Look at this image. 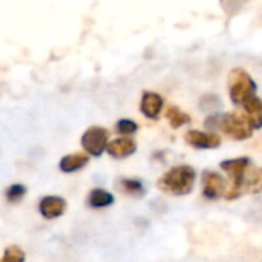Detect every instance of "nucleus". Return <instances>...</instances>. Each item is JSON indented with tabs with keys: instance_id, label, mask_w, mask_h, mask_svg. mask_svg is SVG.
<instances>
[{
	"instance_id": "nucleus-1",
	"label": "nucleus",
	"mask_w": 262,
	"mask_h": 262,
	"mask_svg": "<svg viewBox=\"0 0 262 262\" xmlns=\"http://www.w3.org/2000/svg\"><path fill=\"white\" fill-rule=\"evenodd\" d=\"M221 169L226 170L232 178V187L226 195L227 200H235L241 196L244 192L259 187V169H256L249 158H235L223 161Z\"/></svg>"
},
{
	"instance_id": "nucleus-2",
	"label": "nucleus",
	"mask_w": 262,
	"mask_h": 262,
	"mask_svg": "<svg viewBox=\"0 0 262 262\" xmlns=\"http://www.w3.org/2000/svg\"><path fill=\"white\" fill-rule=\"evenodd\" d=\"M195 178L196 173L190 166H177L158 180V189L173 196L187 195L195 186Z\"/></svg>"
},
{
	"instance_id": "nucleus-3",
	"label": "nucleus",
	"mask_w": 262,
	"mask_h": 262,
	"mask_svg": "<svg viewBox=\"0 0 262 262\" xmlns=\"http://www.w3.org/2000/svg\"><path fill=\"white\" fill-rule=\"evenodd\" d=\"M229 91H230L232 101L236 104H243V101L246 98L255 95L256 86L246 71L235 69V71H232V74L229 77Z\"/></svg>"
},
{
	"instance_id": "nucleus-4",
	"label": "nucleus",
	"mask_w": 262,
	"mask_h": 262,
	"mask_svg": "<svg viewBox=\"0 0 262 262\" xmlns=\"http://www.w3.org/2000/svg\"><path fill=\"white\" fill-rule=\"evenodd\" d=\"M221 127L230 138H235V140H246L252 137V132H253V126L250 120L243 112H233V114L226 115L223 118Z\"/></svg>"
},
{
	"instance_id": "nucleus-5",
	"label": "nucleus",
	"mask_w": 262,
	"mask_h": 262,
	"mask_svg": "<svg viewBox=\"0 0 262 262\" xmlns=\"http://www.w3.org/2000/svg\"><path fill=\"white\" fill-rule=\"evenodd\" d=\"M107 140H109V134L104 127L100 126H94L91 129H88L83 137H81V146L83 149L94 157H100L107 146Z\"/></svg>"
},
{
	"instance_id": "nucleus-6",
	"label": "nucleus",
	"mask_w": 262,
	"mask_h": 262,
	"mask_svg": "<svg viewBox=\"0 0 262 262\" xmlns=\"http://www.w3.org/2000/svg\"><path fill=\"white\" fill-rule=\"evenodd\" d=\"M203 183V193L207 200H218L226 193V180L216 172H204Z\"/></svg>"
},
{
	"instance_id": "nucleus-7",
	"label": "nucleus",
	"mask_w": 262,
	"mask_h": 262,
	"mask_svg": "<svg viewBox=\"0 0 262 262\" xmlns=\"http://www.w3.org/2000/svg\"><path fill=\"white\" fill-rule=\"evenodd\" d=\"M186 141L196 149H215L221 144V138L216 134H207V132H201V130L187 132Z\"/></svg>"
},
{
	"instance_id": "nucleus-8",
	"label": "nucleus",
	"mask_w": 262,
	"mask_h": 262,
	"mask_svg": "<svg viewBox=\"0 0 262 262\" xmlns=\"http://www.w3.org/2000/svg\"><path fill=\"white\" fill-rule=\"evenodd\" d=\"M38 210L41 213L43 218L46 220H55L58 216H61L66 210V201L60 196H45L40 204H38Z\"/></svg>"
},
{
	"instance_id": "nucleus-9",
	"label": "nucleus",
	"mask_w": 262,
	"mask_h": 262,
	"mask_svg": "<svg viewBox=\"0 0 262 262\" xmlns=\"http://www.w3.org/2000/svg\"><path fill=\"white\" fill-rule=\"evenodd\" d=\"M106 150L114 158H127L137 150V144L132 138L123 137V138H117V140L107 143Z\"/></svg>"
},
{
	"instance_id": "nucleus-10",
	"label": "nucleus",
	"mask_w": 262,
	"mask_h": 262,
	"mask_svg": "<svg viewBox=\"0 0 262 262\" xmlns=\"http://www.w3.org/2000/svg\"><path fill=\"white\" fill-rule=\"evenodd\" d=\"M163 109V98L155 92H146L141 100V112L147 118H157Z\"/></svg>"
},
{
	"instance_id": "nucleus-11",
	"label": "nucleus",
	"mask_w": 262,
	"mask_h": 262,
	"mask_svg": "<svg viewBox=\"0 0 262 262\" xmlns=\"http://www.w3.org/2000/svg\"><path fill=\"white\" fill-rule=\"evenodd\" d=\"M243 106H244L246 115L250 120L253 129H259L262 123V106L259 98L256 95H252L243 101Z\"/></svg>"
},
{
	"instance_id": "nucleus-12",
	"label": "nucleus",
	"mask_w": 262,
	"mask_h": 262,
	"mask_svg": "<svg viewBox=\"0 0 262 262\" xmlns=\"http://www.w3.org/2000/svg\"><path fill=\"white\" fill-rule=\"evenodd\" d=\"M88 161H89L88 155H83V154H71V155H66V157L61 158L60 169H61V172L72 173V172H77V170L83 169L88 164Z\"/></svg>"
},
{
	"instance_id": "nucleus-13",
	"label": "nucleus",
	"mask_w": 262,
	"mask_h": 262,
	"mask_svg": "<svg viewBox=\"0 0 262 262\" xmlns=\"http://www.w3.org/2000/svg\"><path fill=\"white\" fill-rule=\"evenodd\" d=\"M114 203V195L104 189H94L88 196V204L94 209L107 207Z\"/></svg>"
},
{
	"instance_id": "nucleus-14",
	"label": "nucleus",
	"mask_w": 262,
	"mask_h": 262,
	"mask_svg": "<svg viewBox=\"0 0 262 262\" xmlns=\"http://www.w3.org/2000/svg\"><path fill=\"white\" fill-rule=\"evenodd\" d=\"M121 189L132 195V196H143L144 195V187H143V183L138 181V180H132V178H124L121 180Z\"/></svg>"
},
{
	"instance_id": "nucleus-15",
	"label": "nucleus",
	"mask_w": 262,
	"mask_h": 262,
	"mask_svg": "<svg viewBox=\"0 0 262 262\" xmlns=\"http://www.w3.org/2000/svg\"><path fill=\"white\" fill-rule=\"evenodd\" d=\"M166 117H167V120L170 121V124L173 127H180V126L190 121V117L187 114H184L183 111H180L178 107H169L167 112H166Z\"/></svg>"
},
{
	"instance_id": "nucleus-16",
	"label": "nucleus",
	"mask_w": 262,
	"mask_h": 262,
	"mask_svg": "<svg viewBox=\"0 0 262 262\" xmlns=\"http://www.w3.org/2000/svg\"><path fill=\"white\" fill-rule=\"evenodd\" d=\"M2 262H25V252L17 246H11L5 250Z\"/></svg>"
},
{
	"instance_id": "nucleus-17",
	"label": "nucleus",
	"mask_w": 262,
	"mask_h": 262,
	"mask_svg": "<svg viewBox=\"0 0 262 262\" xmlns=\"http://www.w3.org/2000/svg\"><path fill=\"white\" fill-rule=\"evenodd\" d=\"M25 193H26L25 186H21V184H14V186H11V187L6 190V200L11 201V203H17V201H20V200L25 196Z\"/></svg>"
},
{
	"instance_id": "nucleus-18",
	"label": "nucleus",
	"mask_w": 262,
	"mask_h": 262,
	"mask_svg": "<svg viewBox=\"0 0 262 262\" xmlns=\"http://www.w3.org/2000/svg\"><path fill=\"white\" fill-rule=\"evenodd\" d=\"M137 129H138V126L130 120H120L117 124V130L123 135H130V134L137 132Z\"/></svg>"
}]
</instances>
